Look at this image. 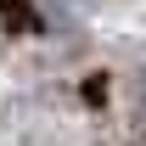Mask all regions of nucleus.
<instances>
[{
  "label": "nucleus",
  "instance_id": "obj_1",
  "mask_svg": "<svg viewBox=\"0 0 146 146\" xmlns=\"http://www.w3.org/2000/svg\"><path fill=\"white\" fill-rule=\"evenodd\" d=\"M0 17H6L11 34H34V28H39V17H34V6H28V0H0Z\"/></svg>",
  "mask_w": 146,
  "mask_h": 146
},
{
  "label": "nucleus",
  "instance_id": "obj_2",
  "mask_svg": "<svg viewBox=\"0 0 146 146\" xmlns=\"http://www.w3.org/2000/svg\"><path fill=\"white\" fill-rule=\"evenodd\" d=\"M56 6H68V11H90L96 0H56Z\"/></svg>",
  "mask_w": 146,
  "mask_h": 146
},
{
  "label": "nucleus",
  "instance_id": "obj_3",
  "mask_svg": "<svg viewBox=\"0 0 146 146\" xmlns=\"http://www.w3.org/2000/svg\"><path fill=\"white\" fill-rule=\"evenodd\" d=\"M141 112H146V73H141Z\"/></svg>",
  "mask_w": 146,
  "mask_h": 146
}]
</instances>
